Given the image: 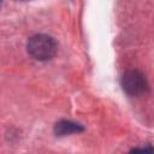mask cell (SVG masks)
Wrapping results in <instances>:
<instances>
[{
	"mask_svg": "<svg viewBox=\"0 0 154 154\" xmlns=\"http://www.w3.org/2000/svg\"><path fill=\"white\" fill-rule=\"evenodd\" d=\"M28 53L36 60L45 61L52 59L58 49V45L52 36L45 34L32 35L26 43Z\"/></svg>",
	"mask_w": 154,
	"mask_h": 154,
	"instance_id": "6da1fadb",
	"label": "cell"
},
{
	"mask_svg": "<svg viewBox=\"0 0 154 154\" xmlns=\"http://www.w3.org/2000/svg\"><path fill=\"white\" fill-rule=\"evenodd\" d=\"M54 131L57 135L64 136V135H70V134H75V132H81V131H83V128H82V125L70 122V120H60L55 124Z\"/></svg>",
	"mask_w": 154,
	"mask_h": 154,
	"instance_id": "3957f363",
	"label": "cell"
},
{
	"mask_svg": "<svg viewBox=\"0 0 154 154\" xmlns=\"http://www.w3.org/2000/svg\"><path fill=\"white\" fill-rule=\"evenodd\" d=\"M122 87L124 91L131 96H140L148 89L146 76L138 70H130L122 77Z\"/></svg>",
	"mask_w": 154,
	"mask_h": 154,
	"instance_id": "7a4b0ae2",
	"label": "cell"
},
{
	"mask_svg": "<svg viewBox=\"0 0 154 154\" xmlns=\"http://www.w3.org/2000/svg\"><path fill=\"white\" fill-rule=\"evenodd\" d=\"M128 154H154V152L152 146H147L144 148H134Z\"/></svg>",
	"mask_w": 154,
	"mask_h": 154,
	"instance_id": "277c9868",
	"label": "cell"
},
{
	"mask_svg": "<svg viewBox=\"0 0 154 154\" xmlns=\"http://www.w3.org/2000/svg\"><path fill=\"white\" fill-rule=\"evenodd\" d=\"M0 6H1V4H0Z\"/></svg>",
	"mask_w": 154,
	"mask_h": 154,
	"instance_id": "5b68a950",
	"label": "cell"
}]
</instances>
